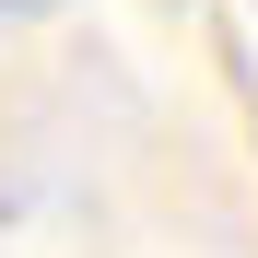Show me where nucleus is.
Instances as JSON below:
<instances>
[{
    "instance_id": "obj_1",
    "label": "nucleus",
    "mask_w": 258,
    "mask_h": 258,
    "mask_svg": "<svg viewBox=\"0 0 258 258\" xmlns=\"http://www.w3.org/2000/svg\"><path fill=\"white\" fill-rule=\"evenodd\" d=\"M12 12H59V0H0V24H12Z\"/></svg>"
}]
</instances>
